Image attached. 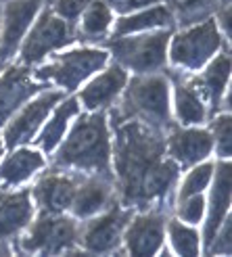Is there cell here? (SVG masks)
Returning a JSON list of instances; mask_svg holds the SVG:
<instances>
[{"mask_svg": "<svg viewBox=\"0 0 232 257\" xmlns=\"http://www.w3.org/2000/svg\"><path fill=\"white\" fill-rule=\"evenodd\" d=\"M167 5L174 15V25L182 30L209 19L220 9V0H170Z\"/></svg>", "mask_w": 232, "mask_h": 257, "instance_id": "26", "label": "cell"}, {"mask_svg": "<svg viewBox=\"0 0 232 257\" xmlns=\"http://www.w3.org/2000/svg\"><path fill=\"white\" fill-rule=\"evenodd\" d=\"M205 211V199L203 195H190L184 201L178 203V217L180 222H188V224H199Z\"/></svg>", "mask_w": 232, "mask_h": 257, "instance_id": "30", "label": "cell"}, {"mask_svg": "<svg viewBox=\"0 0 232 257\" xmlns=\"http://www.w3.org/2000/svg\"><path fill=\"white\" fill-rule=\"evenodd\" d=\"M111 11L120 13V15H128V13H134L140 9H147L151 5H157L159 0H102Z\"/></svg>", "mask_w": 232, "mask_h": 257, "instance_id": "33", "label": "cell"}, {"mask_svg": "<svg viewBox=\"0 0 232 257\" xmlns=\"http://www.w3.org/2000/svg\"><path fill=\"white\" fill-rule=\"evenodd\" d=\"M170 40V61L174 67H180L182 71L203 69L207 61L217 55V50H222V46H228L220 28H217V21H213L211 17L182 28V32L172 36Z\"/></svg>", "mask_w": 232, "mask_h": 257, "instance_id": "6", "label": "cell"}, {"mask_svg": "<svg viewBox=\"0 0 232 257\" xmlns=\"http://www.w3.org/2000/svg\"><path fill=\"white\" fill-rule=\"evenodd\" d=\"M192 82L201 90L203 98L209 102V115L222 111L224 105V92L228 90L230 78V50L224 48V53L213 55L207 61V67L199 75H190Z\"/></svg>", "mask_w": 232, "mask_h": 257, "instance_id": "19", "label": "cell"}, {"mask_svg": "<svg viewBox=\"0 0 232 257\" xmlns=\"http://www.w3.org/2000/svg\"><path fill=\"white\" fill-rule=\"evenodd\" d=\"M80 30H75V38L82 42H102L109 36L113 23V11L102 0H90V5L82 13Z\"/></svg>", "mask_w": 232, "mask_h": 257, "instance_id": "25", "label": "cell"}, {"mask_svg": "<svg viewBox=\"0 0 232 257\" xmlns=\"http://www.w3.org/2000/svg\"><path fill=\"white\" fill-rule=\"evenodd\" d=\"M176 28H163L161 32L151 34H126L109 36L100 44L111 55L115 63L134 73H155L161 71L167 63V44Z\"/></svg>", "mask_w": 232, "mask_h": 257, "instance_id": "5", "label": "cell"}, {"mask_svg": "<svg viewBox=\"0 0 232 257\" xmlns=\"http://www.w3.org/2000/svg\"><path fill=\"white\" fill-rule=\"evenodd\" d=\"M120 96V105L107 113L109 127L126 119H140L161 130H170L176 123L170 113V78L165 73H136L126 82Z\"/></svg>", "mask_w": 232, "mask_h": 257, "instance_id": "3", "label": "cell"}, {"mask_svg": "<svg viewBox=\"0 0 232 257\" xmlns=\"http://www.w3.org/2000/svg\"><path fill=\"white\" fill-rule=\"evenodd\" d=\"M44 163V157L34 149H13V153L0 165V190L23 184L36 172H40Z\"/></svg>", "mask_w": 232, "mask_h": 257, "instance_id": "22", "label": "cell"}, {"mask_svg": "<svg viewBox=\"0 0 232 257\" xmlns=\"http://www.w3.org/2000/svg\"><path fill=\"white\" fill-rule=\"evenodd\" d=\"M230 207V161H220L215 172V182L211 188V205H209V217L203 230V247L207 249L213 240L215 232L220 230L224 217L228 215Z\"/></svg>", "mask_w": 232, "mask_h": 257, "instance_id": "21", "label": "cell"}, {"mask_svg": "<svg viewBox=\"0 0 232 257\" xmlns=\"http://www.w3.org/2000/svg\"><path fill=\"white\" fill-rule=\"evenodd\" d=\"M134 213L136 211L132 207H124L120 201H115L107 209H102L100 213L88 217L84 224H80L77 245L84 253L92 255L118 251L124 238V230Z\"/></svg>", "mask_w": 232, "mask_h": 257, "instance_id": "8", "label": "cell"}, {"mask_svg": "<svg viewBox=\"0 0 232 257\" xmlns=\"http://www.w3.org/2000/svg\"><path fill=\"white\" fill-rule=\"evenodd\" d=\"M0 157H3V143H0Z\"/></svg>", "mask_w": 232, "mask_h": 257, "instance_id": "35", "label": "cell"}, {"mask_svg": "<svg viewBox=\"0 0 232 257\" xmlns=\"http://www.w3.org/2000/svg\"><path fill=\"white\" fill-rule=\"evenodd\" d=\"M90 5V0H55L53 11L61 19H65L69 23H75L80 19V15L86 11V7Z\"/></svg>", "mask_w": 232, "mask_h": 257, "instance_id": "32", "label": "cell"}, {"mask_svg": "<svg viewBox=\"0 0 232 257\" xmlns=\"http://www.w3.org/2000/svg\"><path fill=\"white\" fill-rule=\"evenodd\" d=\"M48 88V82H38L32 78V69L21 65H11L0 78V130L25 102L38 92Z\"/></svg>", "mask_w": 232, "mask_h": 257, "instance_id": "13", "label": "cell"}, {"mask_svg": "<svg viewBox=\"0 0 232 257\" xmlns=\"http://www.w3.org/2000/svg\"><path fill=\"white\" fill-rule=\"evenodd\" d=\"M167 3H170V0H167Z\"/></svg>", "mask_w": 232, "mask_h": 257, "instance_id": "36", "label": "cell"}, {"mask_svg": "<svg viewBox=\"0 0 232 257\" xmlns=\"http://www.w3.org/2000/svg\"><path fill=\"white\" fill-rule=\"evenodd\" d=\"M65 98V92L61 90H42L38 92L36 98L28 100V105H23L19 113H15L5 125V147L7 149H17L25 143H32L36 132L40 130L42 121L48 117V113L53 111L57 102Z\"/></svg>", "mask_w": 232, "mask_h": 257, "instance_id": "10", "label": "cell"}, {"mask_svg": "<svg viewBox=\"0 0 232 257\" xmlns=\"http://www.w3.org/2000/svg\"><path fill=\"white\" fill-rule=\"evenodd\" d=\"M0 63H3V61H0Z\"/></svg>", "mask_w": 232, "mask_h": 257, "instance_id": "37", "label": "cell"}, {"mask_svg": "<svg viewBox=\"0 0 232 257\" xmlns=\"http://www.w3.org/2000/svg\"><path fill=\"white\" fill-rule=\"evenodd\" d=\"M107 63H109V55L105 48L82 46L57 55L53 63L32 71V78L38 82H55L61 88H65V92H71L94 71L105 67Z\"/></svg>", "mask_w": 232, "mask_h": 257, "instance_id": "7", "label": "cell"}, {"mask_svg": "<svg viewBox=\"0 0 232 257\" xmlns=\"http://www.w3.org/2000/svg\"><path fill=\"white\" fill-rule=\"evenodd\" d=\"M165 228H167V232H170L172 249L178 255H199L201 240H199V232L195 228H188L180 220H174V217H170V220L165 222Z\"/></svg>", "mask_w": 232, "mask_h": 257, "instance_id": "27", "label": "cell"}, {"mask_svg": "<svg viewBox=\"0 0 232 257\" xmlns=\"http://www.w3.org/2000/svg\"><path fill=\"white\" fill-rule=\"evenodd\" d=\"M44 0H5L3 7V38H0V61H9L19 50V44L28 32L36 13Z\"/></svg>", "mask_w": 232, "mask_h": 257, "instance_id": "15", "label": "cell"}, {"mask_svg": "<svg viewBox=\"0 0 232 257\" xmlns=\"http://www.w3.org/2000/svg\"><path fill=\"white\" fill-rule=\"evenodd\" d=\"M205 251H209L213 255H217V253H220V255H230L232 253V220L228 215L224 217L220 230L215 232L213 240L209 242V247Z\"/></svg>", "mask_w": 232, "mask_h": 257, "instance_id": "31", "label": "cell"}, {"mask_svg": "<svg viewBox=\"0 0 232 257\" xmlns=\"http://www.w3.org/2000/svg\"><path fill=\"white\" fill-rule=\"evenodd\" d=\"M34 220V203L30 188L17 192L0 190V242L15 240Z\"/></svg>", "mask_w": 232, "mask_h": 257, "instance_id": "18", "label": "cell"}, {"mask_svg": "<svg viewBox=\"0 0 232 257\" xmlns=\"http://www.w3.org/2000/svg\"><path fill=\"white\" fill-rule=\"evenodd\" d=\"M28 232L13 240V249L19 253H40V255H82L77 245L80 220L65 213H44L40 211L36 222L28 224Z\"/></svg>", "mask_w": 232, "mask_h": 257, "instance_id": "4", "label": "cell"}, {"mask_svg": "<svg viewBox=\"0 0 232 257\" xmlns=\"http://www.w3.org/2000/svg\"><path fill=\"white\" fill-rule=\"evenodd\" d=\"M111 134L105 109L80 115L69 136L53 151L50 168L75 172L82 176H98L115 182L111 168Z\"/></svg>", "mask_w": 232, "mask_h": 257, "instance_id": "2", "label": "cell"}, {"mask_svg": "<svg viewBox=\"0 0 232 257\" xmlns=\"http://www.w3.org/2000/svg\"><path fill=\"white\" fill-rule=\"evenodd\" d=\"M211 138H213V145L217 155L222 159H228L230 153H232V140H230V115L228 113H215V117L211 121Z\"/></svg>", "mask_w": 232, "mask_h": 257, "instance_id": "29", "label": "cell"}, {"mask_svg": "<svg viewBox=\"0 0 232 257\" xmlns=\"http://www.w3.org/2000/svg\"><path fill=\"white\" fill-rule=\"evenodd\" d=\"M126 82H128V71L120 63H113L90 84H86V88L80 92V100L84 102L88 111L109 109L115 102V98H120Z\"/></svg>", "mask_w": 232, "mask_h": 257, "instance_id": "20", "label": "cell"}, {"mask_svg": "<svg viewBox=\"0 0 232 257\" xmlns=\"http://www.w3.org/2000/svg\"><path fill=\"white\" fill-rule=\"evenodd\" d=\"M215 13H217V17H220V30H224V36L230 38V30H232V25H230V5L220 7Z\"/></svg>", "mask_w": 232, "mask_h": 257, "instance_id": "34", "label": "cell"}, {"mask_svg": "<svg viewBox=\"0 0 232 257\" xmlns=\"http://www.w3.org/2000/svg\"><path fill=\"white\" fill-rule=\"evenodd\" d=\"M77 113H80V102H77L75 96H69V98L61 100V105L57 107V111L53 113V117H50L48 123L44 125V130L40 132V136L34 138L36 145L40 147L46 155H50V153L61 145V140L65 138L69 119L75 117Z\"/></svg>", "mask_w": 232, "mask_h": 257, "instance_id": "24", "label": "cell"}, {"mask_svg": "<svg viewBox=\"0 0 232 257\" xmlns=\"http://www.w3.org/2000/svg\"><path fill=\"white\" fill-rule=\"evenodd\" d=\"M115 132V192L124 207L134 211H170L172 190L180 178V165L167 155L165 140L170 130L126 119L109 127Z\"/></svg>", "mask_w": 232, "mask_h": 257, "instance_id": "1", "label": "cell"}, {"mask_svg": "<svg viewBox=\"0 0 232 257\" xmlns=\"http://www.w3.org/2000/svg\"><path fill=\"white\" fill-rule=\"evenodd\" d=\"M115 201H118L115 182L98 176H84L73 192L69 211L77 220H88V217L107 209Z\"/></svg>", "mask_w": 232, "mask_h": 257, "instance_id": "16", "label": "cell"}, {"mask_svg": "<svg viewBox=\"0 0 232 257\" xmlns=\"http://www.w3.org/2000/svg\"><path fill=\"white\" fill-rule=\"evenodd\" d=\"M213 168H215V165L209 163V161L197 165V168L184 178L182 186H180V190H178V203L184 201L190 195H199V192H203V188L209 184V180L213 176Z\"/></svg>", "mask_w": 232, "mask_h": 257, "instance_id": "28", "label": "cell"}, {"mask_svg": "<svg viewBox=\"0 0 232 257\" xmlns=\"http://www.w3.org/2000/svg\"><path fill=\"white\" fill-rule=\"evenodd\" d=\"M165 149L180 168H190V165L201 163L213 149L211 132L205 127H180L174 123L167 132Z\"/></svg>", "mask_w": 232, "mask_h": 257, "instance_id": "14", "label": "cell"}, {"mask_svg": "<svg viewBox=\"0 0 232 257\" xmlns=\"http://www.w3.org/2000/svg\"><path fill=\"white\" fill-rule=\"evenodd\" d=\"M167 78L174 82V105H176V117L180 125H195L207 119L209 109L205 105V98L197 84L192 82L188 71L180 69H167Z\"/></svg>", "mask_w": 232, "mask_h": 257, "instance_id": "17", "label": "cell"}, {"mask_svg": "<svg viewBox=\"0 0 232 257\" xmlns=\"http://www.w3.org/2000/svg\"><path fill=\"white\" fill-rule=\"evenodd\" d=\"M165 222H167V211L163 209H147L134 213L132 220L128 222L124 230V242L126 251L130 255H155L163 247L165 238Z\"/></svg>", "mask_w": 232, "mask_h": 257, "instance_id": "12", "label": "cell"}, {"mask_svg": "<svg viewBox=\"0 0 232 257\" xmlns=\"http://www.w3.org/2000/svg\"><path fill=\"white\" fill-rule=\"evenodd\" d=\"M155 28H176L172 11L159 5L153 9H140L138 13H128L115 21L113 36H126V34H136V32H147Z\"/></svg>", "mask_w": 232, "mask_h": 257, "instance_id": "23", "label": "cell"}, {"mask_svg": "<svg viewBox=\"0 0 232 257\" xmlns=\"http://www.w3.org/2000/svg\"><path fill=\"white\" fill-rule=\"evenodd\" d=\"M75 40V23L61 19L53 9L46 7L21 44V65L32 67L40 63L48 53L65 48Z\"/></svg>", "mask_w": 232, "mask_h": 257, "instance_id": "9", "label": "cell"}, {"mask_svg": "<svg viewBox=\"0 0 232 257\" xmlns=\"http://www.w3.org/2000/svg\"><path fill=\"white\" fill-rule=\"evenodd\" d=\"M82 178H84L82 174L50 168L48 172H44L40 178H38L34 188H30L32 197L36 201V207L44 213L69 211L73 192H75Z\"/></svg>", "mask_w": 232, "mask_h": 257, "instance_id": "11", "label": "cell"}]
</instances>
